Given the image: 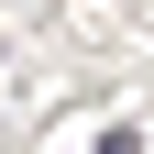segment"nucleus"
Returning <instances> with one entry per match:
<instances>
[{
    "mask_svg": "<svg viewBox=\"0 0 154 154\" xmlns=\"http://www.w3.org/2000/svg\"><path fill=\"white\" fill-rule=\"evenodd\" d=\"M99 154H143V143H132V132H110V143H99Z\"/></svg>",
    "mask_w": 154,
    "mask_h": 154,
    "instance_id": "f257e3e1",
    "label": "nucleus"
}]
</instances>
